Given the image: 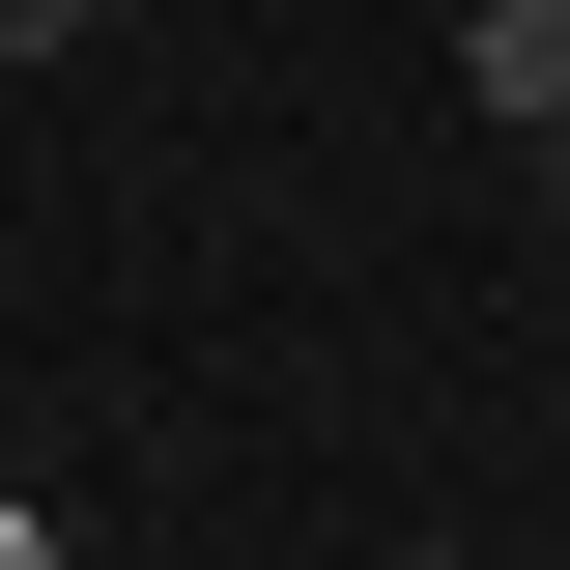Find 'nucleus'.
Here are the masks:
<instances>
[{"label": "nucleus", "instance_id": "obj_1", "mask_svg": "<svg viewBox=\"0 0 570 570\" xmlns=\"http://www.w3.org/2000/svg\"><path fill=\"white\" fill-rule=\"evenodd\" d=\"M456 86H485V142H570V0H485V29H456Z\"/></svg>", "mask_w": 570, "mask_h": 570}, {"label": "nucleus", "instance_id": "obj_2", "mask_svg": "<svg viewBox=\"0 0 570 570\" xmlns=\"http://www.w3.org/2000/svg\"><path fill=\"white\" fill-rule=\"evenodd\" d=\"M58 29H142V0H0V58H58Z\"/></svg>", "mask_w": 570, "mask_h": 570}, {"label": "nucleus", "instance_id": "obj_3", "mask_svg": "<svg viewBox=\"0 0 570 570\" xmlns=\"http://www.w3.org/2000/svg\"><path fill=\"white\" fill-rule=\"evenodd\" d=\"M0 570H58V513H29V485H0Z\"/></svg>", "mask_w": 570, "mask_h": 570}]
</instances>
